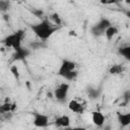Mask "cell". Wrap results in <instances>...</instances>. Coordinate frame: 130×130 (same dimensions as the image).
Returning a JSON list of instances; mask_svg holds the SVG:
<instances>
[{
  "label": "cell",
  "mask_w": 130,
  "mask_h": 130,
  "mask_svg": "<svg viewBox=\"0 0 130 130\" xmlns=\"http://www.w3.org/2000/svg\"><path fill=\"white\" fill-rule=\"evenodd\" d=\"M77 76H78V72H77V70H73V71L67 73L66 75H64L63 78H65L66 80H69V81H74V80H76Z\"/></svg>",
  "instance_id": "16"
},
{
  "label": "cell",
  "mask_w": 130,
  "mask_h": 130,
  "mask_svg": "<svg viewBox=\"0 0 130 130\" xmlns=\"http://www.w3.org/2000/svg\"><path fill=\"white\" fill-rule=\"evenodd\" d=\"M10 72L12 73V75L14 76V78H15L16 80H18V79H19V76H20V74H19V70H18V67H17L16 65H12V66L10 67Z\"/></svg>",
  "instance_id": "17"
},
{
  "label": "cell",
  "mask_w": 130,
  "mask_h": 130,
  "mask_svg": "<svg viewBox=\"0 0 130 130\" xmlns=\"http://www.w3.org/2000/svg\"><path fill=\"white\" fill-rule=\"evenodd\" d=\"M68 109L76 114H81L84 111V106L77 100H71L68 103Z\"/></svg>",
  "instance_id": "9"
},
{
  "label": "cell",
  "mask_w": 130,
  "mask_h": 130,
  "mask_svg": "<svg viewBox=\"0 0 130 130\" xmlns=\"http://www.w3.org/2000/svg\"><path fill=\"white\" fill-rule=\"evenodd\" d=\"M119 32V29H118V27L117 26H114L113 24L111 25V26H109L106 30H105V32H104V35L106 36V38H107V40L108 41H111L117 34Z\"/></svg>",
  "instance_id": "11"
},
{
  "label": "cell",
  "mask_w": 130,
  "mask_h": 130,
  "mask_svg": "<svg viewBox=\"0 0 130 130\" xmlns=\"http://www.w3.org/2000/svg\"><path fill=\"white\" fill-rule=\"evenodd\" d=\"M25 37V32L23 29H18L8 36H6L3 40V45L6 48H12L14 51L21 48L22 40Z\"/></svg>",
  "instance_id": "2"
},
{
  "label": "cell",
  "mask_w": 130,
  "mask_h": 130,
  "mask_svg": "<svg viewBox=\"0 0 130 130\" xmlns=\"http://www.w3.org/2000/svg\"><path fill=\"white\" fill-rule=\"evenodd\" d=\"M125 70V67L122 64H114L109 68V73L111 75H118L121 74Z\"/></svg>",
  "instance_id": "12"
},
{
  "label": "cell",
  "mask_w": 130,
  "mask_h": 130,
  "mask_svg": "<svg viewBox=\"0 0 130 130\" xmlns=\"http://www.w3.org/2000/svg\"><path fill=\"white\" fill-rule=\"evenodd\" d=\"M10 3L8 1H0V11H6L9 9Z\"/></svg>",
  "instance_id": "20"
},
{
  "label": "cell",
  "mask_w": 130,
  "mask_h": 130,
  "mask_svg": "<svg viewBox=\"0 0 130 130\" xmlns=\"http://www.w3.org/2000/svg\"><path fill=\"white\" fill-rule=\"evenodd\" d=\"M29 55H30V50L21 47L14 51L12 55V60L13 61H24Z\"/></svg>",
  "instance_id": "6"
},
{
  "label": "cell",
  "mask_w": 130,
  "mask_h": 130,
  "mask_svg": "<svg viewBox=\"0 0 130 130\" xmlns=\"http://www.w3.org/2000/svg\"><path fill=\"white\" fill-rule=\"evenodd\" d=\"M30 29L40 40L46 41L50 39L53 36V34L59 29V27L54 26L48 19L45 18V19H42L38 23L30 24Z\"/></svg>",
  "instance_id": "1"
},
{
  "label": "cell",
  "mask_w": 130,
  "mask_h": 130,
  "mask_svg": "<svg viewBox=\"0 0 130 130\" xmlns=\"http://www.w3.org/2000/svg\"><path fill=\"white\" fill-rule=\"evenodd\" d=\"M90 32H91V35L93 36V37H101V36H103L104 35V30H102L96 24H94V25H92L91 26V28H90Z\"/></svg>",
  "instance_id": "15"
},
{
  "label": "cell",
  "mask_w": 130,
  "mask_h": 130,
  "mask_svg": "<svg viewBox=\"0 0 130 130\" xmlns=\"http://www.w3.org/2000/svg\"><path fill=\"white\" fill-rule=\"evenodd\" d=\"M65 130H86L84 127H68Z\"/></svg>",
  "instance_id": "22"
},
{
  "label": "cell",
  "mask_w": 130,
  "mask_h": 130,
  "mask_svg": "<svg viewBox=\"0 0 130 130\" xmlns=\"http://www.w3.org/2000/svg\"><path fill=\"white\" fill-rule=\"evenodd\" d=\"M70 124H71V121H70V117L68 115H61V116L57 117L55 120V125L60 128L66 129V128L70 127Z\"/></svg>",
  "instance_id": "8"
},
{
  "label": "cell",
  "mask_w": 130,
  "mask_h": 130,
  "mask_svg": "<svg viewBox=\"0 0 130 130\" xmlns=\"http://www.w3.org/2000/svg\"><path fill=\"white\" fill-rule=\"evenodd\" d=\"M118 53L123 56L126 60H130V46L129 45H125V46H122L118 49Z\"/></svg>",
  "instance_id": "14"
},
{
  "label": "cell",
  "mask_w": 130,
  "mask_h": 130,
  "mask_svg": "<svg viewBox=\"0 0 130 130\" xmlns=\"http://www.w3.org/2000/svg\"><path fill=\"white\" fill-rule=\"evenodd\" d=\"M73 70H76V63L74 61H71V60H68V59H64L62 60L61 64H60V67L58 69V72L57 74L61 77H63L64 75H66L67 73L73 71Z\"/></svg>",
  "instance_id": "4"
},
{
  "label": "cell",
  "mask_w": 130,
  "mask_h": 130,
  "mask_svg": "<svg viewBox=\"0 0 130 130\" xmlns=\"http://www.w3.org/2000/svg\"><path fill=\"white\" fill-rule=\"evenodd\" d=\"M95 24H96V25H98L102 30H104V31H105L109 26H111V25H112V22L110 21V19H108V18H106V17H102V18H101V19H100Z\"/></svg>",
  "instance_id": "13"
},
{
  "label": "cell",
  "mask_w": 130,
  "mask_h": 130,
  "mask_svg": "<svg viewBox=\"0 0 130 130\" xmlns=\"http://www.w3.org/2000/svg\"><path fill=\"white\" fill-rule=\"evenodd\" d=\"M31 13L36 16V17H39V18H42L44 16V11L42 9H38V8H35L31 10Z\"/></svg>",
  "instance_id": "19"
},
{
  "label": "cell",
  "mask_w": 130,
  "mask_h": 130,
  "mask_svg": "<svg viewBox=\"0 0 130 130\" xmlns=\"http://www.w3.org/2000/svg\"><path fill=\"white\" fill-rule=\"evenodd\" d=\"M50 18L54 21L55 24H57V25H60V24H61V18H60V16H59V14H57V13H53V14H51Z\"/></svg>",
  "instance_id": "18"
},
{
  "label": "cell",
  "mask_w": 130,
  "mask_h": 130,
  "mask_svg": "<svg viewBox=\"0 0 130 130\" xmlns=\"http://www.w3.org/2000/svg\"><path fill=\"white\" fill-rule=\"evenodd\" d=\"M117 119L122 127H127L130 124V113H117Z\"/></svg>",
  "instance_id": "10"
},
{
  "label": "cell",
  "mask_w": 130,
  "mask_h": 130,
  "mask_svg": "<svg viewBox=\"0 0 130 130\" xmlns=\"http://www.w3.org/2000/svg\"><path fill=\"white\" fill-rule=\"evenodd\" d=\"M91 120H92V123L96 127H103L105 125L106 117H105V115L102 112H100V111H93L91 113Z\"/></svg>",
  "instance_id": "7"
},
{
  "label": "cell",
  "mask_w": 130,
  "mask_h": 130,
  "mask_svg": "<svg viewBox=\"0 0 130 130\" xmlns=\"http://www.w3.org/2000/svg\"><path fill=\"white\" fill-rule=\"evenodd\" d=\"M98 95H99V91H98L96 89H92V88L88 89V96H89L90 99L94 100V99L98 98Z\"/></svg>",
  "instance_id": "21"
},
{
  "label": "cell",
  "mask_w": 130,
  "mask_h": 130,
  "mask_svg": "<svg viewBox=\"0 0 130 130\" xmlns=\"http://www.w3.org/2000/svg\"><path fill=\"white\" fill-rule=\"evenodd\" d=\"M32 123L38 128H45L49 125V117L41 113L32 114Z\"/></svg>",
  "instance_id": "5"
},
{
  "label": "cell",
  "mask_w": 130,
  "mask_h": 130,
  "mask_svg": "<svg viewBox=\"0 0 130 130\" xmlns=\"http://www.w3.org/2000/svg\"><path fill=\"white\" fill-rule=\"evenodd\" d=\"M69 88L70 85L67 82H62L60 83L55 89H54V98L60 102V103H64L67 100L68 96V92H69Z\"/></svg>",
  "instance_id": "3"
}]
</instances>
